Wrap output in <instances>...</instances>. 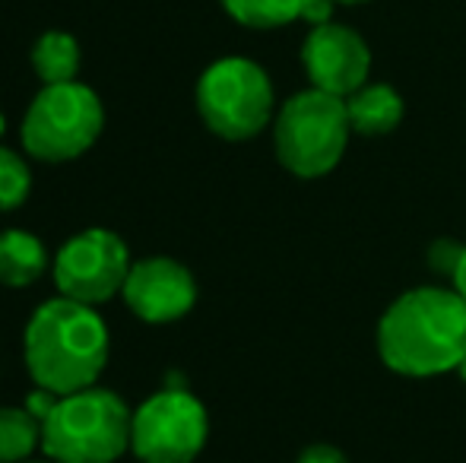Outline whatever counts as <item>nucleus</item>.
Listing matches in <instances>:
<instances>
[{"mask_svg": "<svg viewBox=\"0 0 466 463\" xmlns=\"http://www.w3.org/2000/svg\"><path fill=\"white\" fill-rule=\"evenodd\" d=\"M0 134H4V117H0Z\"/></svg>", "mask_w": 466, "mask_h": 463, "instance_id": "nucleus-23", "label": "nucleus"}, {"mask_svg": "<svg viewBox=\"0 0 466 463\" xmlns=\"http://www.w3.org/2000/svg\"><path fill=\"white\" fill-rule=\"evenodd\" d=\"M378 352L387 368L406 377L457 371L466 358V302L441 286L406 292L380 317Z\"/></svg>", "mask_w": 466, "mask_h": 463, "instance_id": "nucleus-1", "label": "nucleus"}, {"mask_svg": "<svg viewBox=\"0 0 466 463\" xmlns=\"http://www.w3.org/2000/svg\"><path fill=\"white\" fill-rule=\"evenodd\" d=\"M105 127L102 99L83 83L42 86L23 117V146L42 162H70L98 140Z\"/></svg>", "mask_w": 466, "mask_h": 463, "instance_id": "nucleus-6", "label": "nucleus"}, {"mask_svg": "<svg viewBox=\"0 0 466 463\" xmlns=\"http://www.w3.org/2000/svg\"><path fill=\"white\" fill-rule=\"evenodd\" d=\"M295 463H350V460H346V454L333 445H311L299 454Z\"/></svg>", "mask_w": 466, "mask_h": 463, "instance_id": "nucleus-18", "label": "nucleus"}, {"mask_svg": "<svg viewBox=\"0 0 466 463\" xmlns=\"http://www.w3.org/2000/svg\"><path fill=\"white\" fill-rule=\"evenodd\" d=\"M235 23L248 29H279L301 19L308 0H219Z\"/></svg>", "mask_w": 466, "mask_h": 463, "instance_id": "nucleus-15", "label": "nucleus"}, {"mask_svg": "<svg viewBox=\"0 0 466 463\" xmlns=\"http://www.w3.org/2000/svg\"><path fill=\"white\" fill-rule=\"evenodd\" d=\"M32 191L29 166L13 149L0 146V213H10L25 204Z\"/></svg>", "mask_w": 466, "mask_h": 463, "instance_id": "nucleus-16", "label": "nucleus"}, {"mask_svg": "<svg viewBox=\"0 0 466 463\" xmlns=\"http://www.w3.org/2000/svg\"><path fill=\"white\" fill-rule=\"evenodd\" d=\"M124 302L140 321L172 324L197 302V283L185 264L172 257L137 260L124 283Z\"/></svg>", "mask_w": 466, "mask_h": 463, "instance_id": "nucleus-10", "label": "nucleus"}, {"mask_svg": "<svg viewBox=\"0 0 466 463\" xmlns=\"http://www.w3.org/2000/svg\"><path fill=\"white\" fill-rule=\"evenodd\" d=\"M451 283H454V292L466 302V247L461 251V257H457V267L454 273H451Z\"/></svg>", "mask_w": 466, "mask_h": 463, "instance_id": "nucleus-20", "label": "nucleus"}, {"mask_svg": "<svg viewBox=\"0 0 466 463\" xmlns=\"http://www.w3.org/2000/svg\"><path fill=\"white\" fill-rule=\"evenodd\" d=\"M23 349L32 381L51 394L67 397L96 388L108 365V327L93 305L57 296L32 311Z\"/></svg>", "mask_w": 466, "mask_h": 463, "instance_id": "nucleus-2", "label": "nucleus"}, {"mask_svg": "<svg viewBox=\"0 0 466 463\" xmlns=\"http://www.w3.org/2000/svg\"><path fill=\"white\" fill-rule=\"evenodd\" d=\"M42 448V422L19 407H0V463H25Z\"/></svg>", "mask_w": 466, "mask_h": 463, "instance_id": "nucleus-14", "label": "nucleus"}, {"mask_svg": "<svg viewBox=\"0 0 466 463\" xmlns=\"http://www.w3.org/2000/svg\"><path fill=\"white\" fill-rule=\"evenodd\" d=\"M25 463H55V460H25Z\"/></svg>", "mask_w": 466, "mask_h": 463, "instance_id": "nucleus-22", "label": "nucleus"}, {"mask_svg": "<svg viewBox=\"0 0 466 463\" xmlns=\"http://www.w3.org/2000/svg\"><path fill=\"white\" fill-rule=\"evenodd\" d=\"M346 115H350L352 134L384 136L403 121V99L387 83H365L346 99Z\"/></svg>", "mask_w": 466, "mask_h": 463, "instance_id": "nucleus-11", "label": "nucleus"}, {"mask_svg": "<svg viewBox=\"0 0 466 463\" xmlns=\"http://www.w3.org/2000/svg\"><path fill=\"white\" fill-rule=\"evenodd\" d=\"M130 419L134 413L115 390H76L42 422V451L55 463H115L130 448Z\"/></svg>", "mask_w": 466, "mask_h": 463, "instance_id": "nucleus-3", "label": "nucleus"}, {"mask_svg": "<svg viewBox=\"0 0 466 463\" xmlns=\"http://www.w3.org/2000/svg\"><path fill=\"white\" fill-rule=\"evenodd\" d=\"M45 267H48V251L42 238L23 229L0 232V283L10 289H25L38 283Z\"/></svg>", "mask_w": 466, "mask_h": 463, "instance_id": "nucleus-12", "label": "nucleus"}, {"mask_svg": "<svg viewBox=\"0 0 466 463\" xmlns=\"http://www.w3.org/2000/svg\"><path fill=\"white\" fill-rule=\"evenodd\" d=\"M207 435L203 403L185 388H166L134 409L130 451L140 463H194Z\"/></svg>", "mask_w": 466, "mask_h": 463, "instance_id": "nucleus-7", "label": "nucleus"}, {"mask_svg": "<svg viewBox=\"0 0 466 463\" xmlns=\"http://www.w3.org/2000/svg\"><path fill=\"white\" fill-rule=\"evenodd\" d=\"M57 400H61L57 394H51V390L38 388V390H32V394H29V400H25V409H29V413L35 416L38 422H45V419H48L51 409L57 407Z\"/></svg>", "mask_w": 466, "mask_h": 463, "instance_id": "nucleus-17", "label": "nucleus"}, {"mask_svg": "<svg viewBox=\"0 0 466 463\" xmlns=\"http://www.w3.org/2000/svg\"><path fill=\"white\" fill-rule=\"evenodd\" d=\"M333 0H308L305 4V10H301V19L305 23H311V29L314 25H327V23H333Z\"/></svg>", "mask_w": 466, "mask_h": 463, "instance_id": "nucleus-19", "label": "nucleus"}, {"mask_svg": "<svg viewBox=\"0 0 466 463\" xmlns=\"http://www.w3.org/2000/svg\"><path fill=\"white\" fill-rule=\"evenodd\" d=\"M301 67L320 93L350 99L369 83L371 51L356 29L339 23L314 25L301 42Z\"/></svg>", "mask_w": 466, "mask_h": 463, "instance_id": "nucleus-9", "label": "nucleus"}, {"mask_svg": "<svg viewBox=\"0 0 466 463\" xmlns=\"http://www.w3.org/2000/svg\"><path fill=\"white\" fill-rule=\"evenodd\" d=\"M197 112L222 140H251L273 117V83L248 57H222L197 83Z\"/></svg>", "mask_w": 466, "mask_h": 463, "instance_id": "nucleus-5", "label": "nucleus"}, {"mask_svg": "<svg viewBox=\"0 0 466 463\" xmlns=\"http://www.w3.org/2000/svg\"><path fill=\"white\" fill-rule=\"evenodd\" d=\"M127 245L108 229H86L67 241L55 257V286L64 298L102 305L124 289L130 273Z\"/></svg>", "mask_w": 466, "mask_h": 463, "instance_id": "nucleus-8", "label": "nucleus"}, {"mask_svg": "<svg viewBox=\"0 0 466 463\" xmlns=\"http://www.w3.org/2000/svg\"><path fill=\"white\" fill-rule=\"evenodd\" d=\"M32 67L45 86L74 83L80 74V45L67 32H45L32 48Z\"/></svg>", "mask_w": 466, "mask_h": 463, "instance_id": "nucleus-13", "label": "nucleus"}, {"mask_svg": "<svg viewBox=\"0 0 466 463\" xmlns=\"http://www.w3.org/2000/svg\"><path fill=\"white\" fill-rule=\"evenodd\" d=\"M352 136L346 99L320 89H305L277 112L273 121V146L282 168L299 178H320L333 172Z\"/></svg>", "mask_w": 466, "mask_h": 463, "instance_id": "nucleus-4", "label": "nucleus"}, {"mask_svg": "<svg viewBox=\"0 0 466 463\" xmlns=\"http://www.w3.org/2000/svg\"><path fill=\"white\" fill-rule=\"evenodd\" d=\"M333 4H346V6H352V4H369V0H333Z\"/></svg>", "mask_w": 466, "mask_h": 463, "instance_id": "nucleus-21", "label": "nucleus"}]
</instances>
